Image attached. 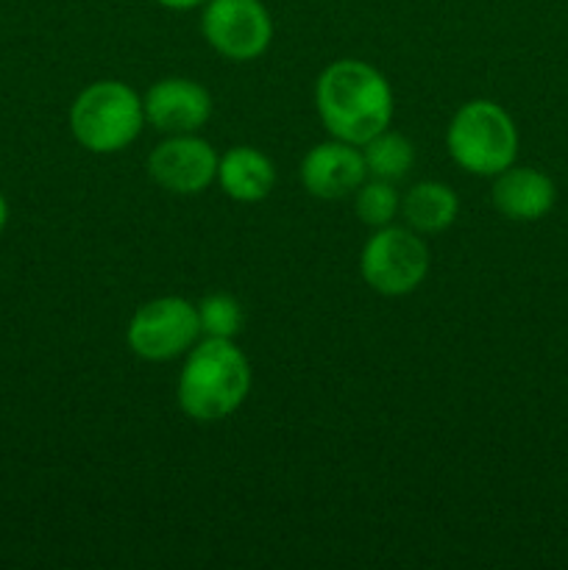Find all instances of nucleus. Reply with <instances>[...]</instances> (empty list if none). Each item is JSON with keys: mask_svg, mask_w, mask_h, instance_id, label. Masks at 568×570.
Returning a JSON list of instances; mask_svg holds the SVG:
<instances>
[{"mask_svg": "<svg viewBox=\"0 0 568 570\" xmlns=\"http://www.w3.org/2000/svg\"><path fill=\"white\" fill-rule=\"evenodd\" d=\"M315 109L329 137L365 145L393 122V87L368 61L337 59L317 76Z\"/></svg>", "mask_w": 568, "mask_h": 570, "instance_id": "nucleus-1", "label": "nucleus"}, {"mask_svg": "<svg viewBox=\"0 0 568 570\" xmlns=\"http://www.w3.org/2000/svg\"><path fill=\"white\" fill-rule=\"evenodd\" d=\"M248 393V356L234 345V340L204 337L184 354L176 399L189 421H223L245 404Z\"/></svg>", "mask_w": 568, "mask_h": 570, "instance_id": "nucleus-2", "label": "nucleus"}, {"mask_svg": "<svg viewBox=\"0 0 568 570\" xmlns=\"http://www.w3.org/2000/svg\"><path fill=\"white\" fill-rule=\"evenodd\" d=\"M445 148L457 167L479 178H496L516 165L518 128L496 100H468L445 128Z\"/></svg>", "mask_w": 568, "mask_h": 570, "instance_id": "nucleus-3", "label": "nucleus"}, {"mask_svg": "<svg viewBox=\"0 0 568 570\" xmlns=\"http://www.w3.org/2000/svg\"><path fill=\"white\" fill-rule=\"evenodd\" d=\"M143 98L123 81H95L70 106V131L84 150L111 156L137 142L143 134Z\"/></svg>", "mask_w": 568, "mask_h": 570, "instance_id": "nucleus-4", "label": "nucleus"}, {"mask_svg": "<svg viewBox=\"0 0 568 570\" xmlns=\"http://www.w3.org/2000/svg\"><path fill=\"white\" fill-rule=\"evenodd\" d=\"M362 282L384 298L415 293L429 273V248L410 226L373 228L360 254Z\"/></svg>", "mask_w": 568, "mask_h": 570, "instance_id": "nucleus-5", "label": "nucleus"}, {"mask_svg": "<svg viewBox=\"0 0 568 570\" xmlns=\"http://www.w3.org/2000/svg\"><path fill=\"white\" fill-rule=\"evenodd\" d=\"M200 340L198 309L182 295H161L131 315L126 343L145 362H170L187 354Z\"/></svg>", "mask_w": 568, "mask_h": 570, "instance_id": "nucleus-6", "label": "nucleus"}, {"mask_svg": "<svg viewBox=\"0 0 568 570\" xmlns=\"http://www.w3.org/2000/svg\"><path fill=\"white\" fill-rule=\"evenodd\" d=\"M200 31L228 61H254L271 48L273 20L262 0H206Z\"/></svg>", "mask_w": 568, "mask_h": 570, "instance_id": "nucleus-7", "label": "nucleus"}, {"mask_svg": "<svg viewBox=\"0 0 568 570\" xmlns=\"http://www.w3.org/2000/svg\"><path fill=\"white\" fill-rule=\"evenodd\" d=\"M217 150L198 134H167L148 156V176L173 195H198L217 181Z\"/></svg>", "mask_w": 568, "mask_h": 570, "instance_id": "nucleus-8", "label": "nucleus"}, {"mask_svg": "<svg viewBox=\"0 0 568 570\" xmlns=\"http://www.w3.org/2000/svg\"><path fill=\"white\" fill-rule=\"evenodd\" d=\"M145 122L161 134H198L212 117V95L193 78L170 76L143 95Z\"/></svg>", "mask_w": 568, "mask_h": 570, "instance_id": "nucleus-9", "label": "nucleus"}, {"mask_svg": "<svg viewBox=\"0 0 568 570\" xmlns=\"http://www.w3.org/2000/svg\"><path fill=\"white\" fill-rule=\"evenodd\" d=\"M301 187L317 200H343L360 189L368 178L365 159L360 145L343 142V139H326L317 142L310 154L301 159L298 167Z\"/></svg>", "mask_w": 568, "mask_h": 570, "instance_id": "nucleus-10", "label": "nucleus"}, {"mask_svg": "<svg viewBox=\"0 0 568 570\" xmlns=\"http://www.w3.org/2000/svg\"><path fill=\"white\" fill-rule=\"evenodd\" d=\"M496 212L507 220L535 223L555 209V181L538 167H507L493 178L490 189Z\"/></svg>", "mask_w": 568, "mask_h": 570, "instance_id": "nucleus-11", "label": "nucleus"}, {"mask_svg": "<svg viewBox=\"0 0 568 570\" xmlns=\"http://www.w3.org/2000/svg\"><path fill=\"white\" fill-rule=\"evenodd\" d=\"M217 184L237 204H259L273 193L276 165L251 145H234L217 161Z\"/></svg>", "mask_w": 568, "mask_h": 570, "instance_id": "nucleus-12", "label": "nucleus"}, {"mask_svg": "<svg viewBox=\"0 0 568 570\" xmlns=\"http://www.w3.org/2000/svg\"><path fill=\"white\" fill-rule=\"evenodd\" d=\"M404 223L418 234H440L454 226L460 215V198L443 181H418L401 198Z\"/></svg>", "mask_w": 568, "mask_h": 570, "instance_id": "nucleus-13", "label": "nucleus"}, {"mask_svg": "<svg viewBox=\"0 0 568 570\" xmlns=\"http://www.w3.org/2000/svg\"><path fill=\"white\" fill-rule=\"evenodd\" d=\"M362 159H365L368 178H382V181H401L410 176L412 165H415V145L404 137V134L384 128L376 137L360 145Z\"/></svg>", "mask_w": 568, "mask_h": 570, "instance_id": "nucleus-14", "label": "nucleus"}, {"mask_svg": "<svg viewBox=\"0 0 568 570\" xmlns=\"http://www.w3.org/2000/svg\"><path fill=\"white\" fill-rule=\"evenodd\" d=\"M354 212L365 226H390L401 212V198L395 193V184L382 181V178H365L354 193Z\"/></svg>", "mask_w": 568, "mask_h": 570, "instance_id": "nucleus-15", "label": "nucleus"}, {"mask_svg": "<svg viewBox=\"0 0 568 570\" xmlns=\"http://www.w3.org/2000/svg\"><path fill=\"white\" fill-rule=\"evenodd\" d=\"M200 323V337L234 340L243 332V306L228 293H209L195 304Z\"/></svg>", "mask_w": 568, "mask_h": 570, "instance_id": "nucleus-16", "label": "nucleus"}, {"mask_svg": "<svg viewBox=\"0 0 568 570\" xmlns=\"http://www.w3.org/2000/svg\"><path fill=\"white\" fill-rule=\"evenodd\" d=\"M161 9H170V11H193L198 6H204L206 0H156Z\"/></svg>", "mask_w": 568, "mask_h": 570, "instance_id": "nucleus-17", "label": "nucleus"}, {"mask_svg": "<svg viewBox=\"0 0 568 570\" xmlns=\"http://www.w3.org/2000/svg\"><path fill=\"white\" fill-rule=\"evenodd\" d=\"M6 223H9V204H6L3 193H0V232L6 228Z\"/></svg>", "mask_w": 568, "mask_h": 570, "instance_id": "nucleus-18", "label": "nucleus"}]
</instances>
